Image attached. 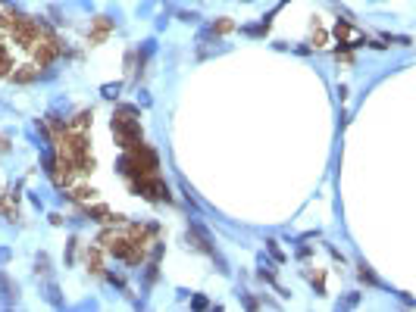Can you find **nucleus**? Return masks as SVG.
<instances>
[{
  "label": "nucleus",
  "mask_w": 416,
  "mask_h": 312,
  "mask_svg": "<svg viewBox=\"0 0 416 312\" xmlns=\"http://www.w3.org/2000/svg\"><path fill=\"white\" fill-rule=\"evenodd\" d=\"M38 75H41V66H38V63H25V66H19L16 72H10V78L19 81V84H28V81H34Z\"/></svg>",
  "instance_id": "obj_1"
},
{
  "label": "nucleus",
  "mask_w": 416,
  "mask_h": 312,
  "mask_svg": "<svg viewBox=\"0 0 416 312\" xmlns=\"http://www.w3.org/2000/svg\"><path fill=\"white\" fill-rule=\"evenodd\" d=\"M106 31H110V19H103V16H100V19H94V34H91V41H100Z\"/></svg>",
  "instance_id": "obj_2"
},
{
  "label": "nucleus",
  "mask_w": 416,
  "mask_h": 312,
  "mask_svg": "<svg viewBox=\"0 0 416 312\" xmlns=\"http://www.w3.org/2000/svg\"><path fill=\"white\" fill-rule=\"evenodd\" d=\"M213 31H222V34H225V31H232V22H225V19H222L219 25H213Z\"/></svg>",
  "instance_id": "obj_3"
}]
</instances>
